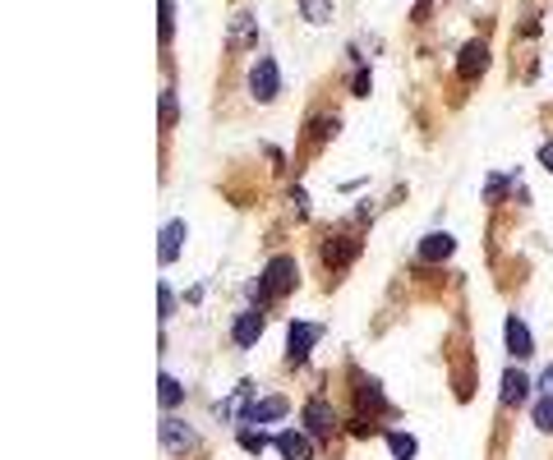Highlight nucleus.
<instances>
[{"label":"nucleus","instance_id":"nucleus-1","mask_svg":"<svg viewBox=\"0 0 553 460\" xmlns=\"http://www.w3.org/2000/svg\"><path fill=\"white\" fill-rule=\"evenodd\" d=\"M296 285H300L296 258H287V254H276V258H267V267H263V276H258V304H272V299H287V295H296Z\"/></svg>","mask_w":553,"mask_h":460},{"label":"nucleus","instance_id":"nucleus-2","mask_svg":"<svg viewBox=\"0 0 553 460\" xmlns=\"http://www.w3.org/2000/svg\"><path fill=\"white\" fill-rule=\"evenodd\" d=\"M276 93H282V65H276V55H263L249 69V97L267 106V102H276Z\"/></svg>","mask_w":553,"mask_h":460},{"label":"nucleus","instance_id":"nucleus-3","mask_svg":"<svg viewBox=\"0 0 553 460\" xmlns=\"http://www.w3.org/2000/svg\"><path fill=\"white\" fill-rule=\"evenodd\" d=\"M351 387H356V396H351V405H356V415H360V419H374V415H387V392H383V382H374V377H365V373H356V377H351Z\"/></svg>","mask_w":553,"mask_h":460},{"label":"nucleus","instance_id":"nucleus-4","mask_svg":"<svg viewBox=\"0 0 553 460\" xmlns=\"http://www.w3.org/2000/svg\"><path fill=\"white\" fill-rule=\"evenodd\" d=\"M323 327L318 323H291V345H287V364L291 368H305L309 364V350L318 345Z\"/></svg>","mask_w":553,"mask_h":460},{"label":"nucleus","instance_id":"nucleus-5","mask_svg":"<svg viewBox=\"0 0 553 460\" xmlns=\"http://www.w3.org/2000/svg\"><path fill=\"white\" fill-rule=\"evenodd\" d=\"M305 433H309L318 446H327V442H332L337 419H332V405H327V401H314V396H309V405H305Z\"/></svg>","mask_w":553,"mask_h":460},{"label":"nucleus","instance_id":"nucleus-6","mask_svg":"<svg viewBox=\"0 0 553 460\" xmlns=\"http://www.w3.org/2000/svg\"><path fill=\"white\" fill-rule=\"evenodd\" d=\"M157 437H162V446H166L171 455H189V451L198 446V433H194L189 424H180L176 415H162V433H157Z\"/></svg>","mask_w":553,"mask_h":460},{"label":"nucleus","instance_id":"nucleus-7","mask_svg":"<svg viewBox=\"0 0 553 460\" xmlns=\"http://www.w3.org/2000/svg\"><path fill=\"white\" fill-rule=\"evenodd\" d=\"M457 74H461V79H479V74H489V46H484L479 37L457 51Z\"/></svg>","mask_w":553,"mask_h":460},{"label":"nucleus","instance_id":"nucleus-8","mask_svg":"<svg viewBox=\"0 0 553 460\" xmlns=\"http://www.w3.org/2000/svg\"><path fill=\"white\" fill-rule=\"evenodd\" d=\"M356 254H360V245H356L351 235H327V240H323V263H327L332 272L351 267V263H356Z\"/></svg>","mask_w":553,"mask_h":460},{"label":"nucleus","instance_id":"nucleus-9","mask_svg":"<svg viewBox=\"0 0 553 460\" xmlns=\"http://www.w3.org/2000/svg\"><path fill=\"white\" fill-rule=\"evenodd\" d=\"M263 323H267V314H263V304H254V309H245V314L236 318V327H231V341H236L240 350H249V345L258 341Z\"/></svg>","mask_w":553,"mask_h":460},{"label":"nucleus","instance_id":"nucleus-10","mask_svg":"<svg viewBox=\"0 0 553 460\" xmlns=\"http://www.w3.org/2000/svg\"><path fill=\"white\" fill-rule=\"evenodd\" d=\"M498 401H503L508 410H517V405L530 401V377H526V368H508V373H503V392H498Z\"/></svg>","mask_w":553,"mask_h":460},{"label":"nucleus","instance_id":"nucleus-11","mask_svg":"<svg viewBox=\"0 0 553 460\" xmlns=\"http://www.w3.org/2000/svg\"><path fill=\"white\" fill-rule=\"evenodd\" d=\"M314 437L309 433H300V428H287V433H276V451H282L287 460H309L314 455Z\"/></svg>","mask_w":553,"mask_h":460},{"label":"nucleus","instance_id":"nucleus-12","mask_svg":"<svg viewBox=\"0 0 553 460\" xmlns=\"http://www.w3.org/2000/svg\"><path fill=\"white\" fill-rule=\"evenodd\" d=\"M287 396H263L245 410V424H276V419H287Z\"/></svg>","mask_w":553,"mask_h":460},{"label":"nucleus","instance_id":"nucleus-13","mask_svg":"<svg viewBox=\"0 0 553 460\" xmlns=\"http://www.w3.org/2000/svg\"><path fill=\"white\" fill-rule=\"evenodd\" d=\"M415 254H420V263H447V258L457 254V240H452V235H443V230H438V235H425V240H420V249H415Z\"/></svg>","mask_w":553,"mask_h":460},{"label":"nucleus","instance_id":"nucleus-14","mask_svg":"<svg viewBox=\"0 0 553 460\" xmlns=\"http://www.w3.org/2000/svg\"><path fill=\"white\" fill-rule=\"evenodd\" d=\"M508 350H512V359H530L535 355V336H530V327L517 314L508 318Z\"/></svg>","mask_w":553,"mask_h":460},{"label":"nucleus","instance_id":"nucleus-15","mask_svg":"<svg viewBox=\"0 0 553 460\" xmlns=\"http://www.w3.org/2000/svg\"><path fill=\"white\" fill-rule=\"evenodd\" d=\"M180 245H185V221H166L162 240H157V254H162V263H176V258H180Z\"/></svg>","mask_w":553,"mask_h":460},{"label":"nucleus","instance_id":"nucleus-16","mask_svg":"<svg viewBox=\"0 0 553 460\" xmlns=\"http://www.w3.org/2000/svg\"><path fill=\"white\" fill-rule=\"evenodd\" d=\"M226 46L236 51V46H254V15L249 10H240L236 19H231V28H226Z\"/></svg>","mask_w":553,"mask_h":460},{"label":"nucleus","instance_id":"nucleus-17","mask_svg":"<svg viewBox=\"0 0 553 460\" xmlns=\"http://www.w3.org/2000/svg\"><path fill=\"white\" fill-rule=\"evenodd\" d=\"M383 442L392 446V455H397V460H410L415 451H420V446H415V437H410V433H401V428H392V433H383Z\"/></svg>","mask_w":553,"mask_h":460},{"label":"nucleus","instance_id":"nucleus-18","mask_svg":"<svg viewBox=\"0 0 553 460\" xmlns=\"http://www.w3.org/2000/svg\"><path fill=\"white\" fill-rule=\"evenodd\" d=\"M157 396H162V410H176V405L185 401V387H180L176 377H166V373H162V382H157Z\"/></svg>","mask_w":553,"mask_h":460},{"label":"nucleus","instance_id":"nucleus-19","mask_svg":"<svg viewBox=\"0 0 553 460\" xmlns=\"http://www.w3.org/2000/svg\"><path fill=\"white\" fill-rule=\"evenodd\" d=\"M530 419H535V428H539V433H553V396H544V392H539V401L530 405Z\"/></svg>","mask_w":553,"mask_h":460},{"label":"nucleus","instance_id":"nucleus-20","mask_svg":"<svg viewBox=\"0 0 553 460\" xmlns=\"http://www.w3.org/2000/svg\"><path fill=\"white\" fill-rule=\"evenodd\" d=\"M157 33H162V42L176 37V0H157Z\"/></svg>","mask_w":553,"mask_h":460},{"label":"nucleus","instance_id":"nucleus-21","mask_svg":"<svg viewBox=\"0 0 553 460\" xmlns=\"http://www.w3.org/2000/svg\"><path fill=\"white\" fill-rule=\"evenodd\" d=\"M300 15H305V24H327L332 19V0H300Z\"/></svg>","mask_w":553,"mask_h":460},{"label":"nucleus","instance_id":"nucleus-22","mask_svg":"<svg viewBox=\"0 0 553 460\" xmlns=\"http://www.w3.org/2000/svg\"><path fill=\"white\" fill-rule=\"evenodd\" d=\"M157 106H162V125L171 129V125H176V115H180V97H176V88H166Z\"/></svg>","mask_w":553,"mask_h":460},{"label":"nucleus","instance_id":"nucleus-23","mask_svg":"<svg viewBox=\"0 0 553 460\" xmlns=\"http://www.w3.org/2000/svg\"><path fill=\"white\" fill-rule=\"evenodd\" d=\"M240 442H245V451H249V455H258V451L267 446V437H263V433H254V428H240Z\"/></svg>","mask_w":553,"mask_h":460},{"label":"nucleus","instance_id":"nucleus-24","mask_svg":"<svg viewBox=\"0 0 553 460\" xmlns=\"http://www.w3.org/2000/svg\"><path fill=\"white\" fill-rule=\"evenodd\" d=\"M503 194H508V175H489V189H484V198L494 203V198H503Z\"/></svg>","mask_w":553,"mask_h":460},{"label":"nucleus","instance_id":"nucleus-25","mask_svg":"<svg viewBox=\"0 0 553 460\" xmlns=\"http://www.w3.org/2000/svg\"><path fill=\"white\" fill-rule=\"evenodd\" d=\"M356 97H369V69H356V84H351Z\"/></svg>","mask_w":553,"mask_h":460},{"label":"nucleus","instance_id":"nucleus-26","mask_svg":"<svg viewBox=\"0 0 553 460\" xmlns=\"http://www.w3.org/2000/svg\"><path fill=\"white\" fill-rule=\"evenodd\" d=\"M157 295H162V318H171V314H176V290H171V285H162Z\"/></svg>","mask_w":553,"mask_h":460},{"label":"nucleus","instance_id":"nucleus-27","mask_svg":"<svg viewBox=\"0 0 553 460\" xmlns=\"http://www.w3.org/2000/svg\"><path fill=\"white\" fill-rule=\"evenodd\" d=\"M539 392H544V396H553V364H548V368H544V377H539Z\"/></svg>","mask_w":553,"mask_h":460},{"label":"nucleus","instance_id":"nucleus-28","mask_svg":"<svg viewBox=\"0 0 553 460\" xmlns=\"http://www.w3.org/2000/svg\"><path fill=\"white\" fill-rule=\"evenodd\" d=\"M539 166H544V171H553V143H544V147H539Z\"/></svg>","mask_w":553,"mask_h":460}]
</instances>
